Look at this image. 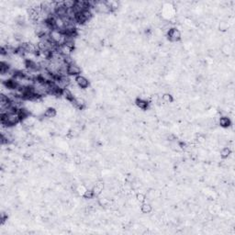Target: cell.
Here are the masks:
<instances>
[{"label": "cell", "instance_id": "6da1fadb", "mask_svg": "<svg viewBox=\"0 0 235 235\" xmlns=\"http://www.w3.org/2000/svg\"><path fill=\"white\" fill-rule=\"evenodd\" d=\"M166 36H167V39H169L170 42H176H176L180 41L181 39H182V34H181L180 30L178 29H176V28H172L168 31Z\"/></svg>", "mask_w": 235, "mask_h": 235}, {"label": "cell", "instance_id": "7a4b0ae2", "mask_svg": "<svg viewBox=\"0 0 235 235\" xmlns=\"http://www.w3.org/2000/svg\"><path fill=\"white\" fill-rule=\"evenodd\" d=\"M81 67L79 66L78 64H76V62L75 63H72V64H69L67 65V75L68 76H78L81 74Z\"/></svg>", "mask_w": 235, "mask_h": 235}, {"label": "cell", "instance_id": "3957f363", "mask_svg": "<svg viewBox=\"0 0 235 235\" xmlns=\"http://www.w3.org/2000/svg\"><path fill=\"white\" fill-rule=\"evenodd\" d=\"M75 80H76V83L78 85L79 88H81V89H86V88L89 87V80L86 78L85 76L80 75L78 76H76Z\"/></svg>", "mask_w": 235, "mask_h": 235}, {"label": "cell", "instance_id": "277c9868", "mask_svg": "<svg viewBox=\"0 0 235 235\" xmlns=\"http://www.w3.org/2000/svg\"><path fill=\"white\" fill-rule=\"evenodd\" d=\"M149 102L142 98H137L135 99V105L139 109L141 110H147L149 108Z\"/></svg>", "mask_w": 235, "mask_h": 235}, {"label": "cell", "instance_id": "5b68a950", "mask_svg": "<svg viewBox=\"0 0 235 235\" xmlns=\"http://www.w3.org/2000/svg\"><path fill=\"white\" fill-rule=\"evenodd\" d=\"M218 124H219L221 128L227 129V128H229V127L232 126V120H231L230 118L227 117V116H222V117H220L219 118Z\"/></svg>", "mask_w": 235, "mask_h": 235}, {"label": "cell", "instance_id": "8992f818", "mask_svg": "<svg viewBox=\"0 0 235 235\" xmlns=\"http://www.w3.org/2000/svg\"><path fill=\"white\" fill-rule=\"evenodd\" d=\"M73 103V105H75V107L76 108H78V109H83L85 107V105H86V101H85V99L84 98H76L74 99V101L72 102Z\"/></svg>", "mask_w": 235, "mask_h": 235}, {"label": "cell", "instance_id": "52a82bcc", "mask_svg": "<svg viewBox=\"0 0 235 235\" xmlns=\"http://www.w3.org/2000/svg\"><path fill=\"white\" fill-rule=\"evenodd\" d=\"M43 116L46 118H55L57 116V111H56V109L54 108L50 107V108L45 109Z\"/></svg>", "mask_w": 235, "mask_h": 235}, {"label": "cell", "instance_id": "ba28073f", "mask_svg": "<svg viewBox=\"0 0 235 235\" xmlns=\"http://www.w3.org/2000/svg\"><path fill=\"white\" fill-rule=\"evenodd\" d=\"M141 210L144 214H150L153 211V206L150 202H143L141 206Z\"/></svg>", "mask_w": 235, "mask_h": 235}, {"label": "cell", "instance_id": "9c48e42d", "mask_svg": "<svg viewBox=\"0 0 235 235\" xmlns=\"http://www.w3.org/2000/svg\"><path fill=\"white\" fill-rule=\"evenodd\" d=\"M232 154V149L228 146L226 147H223L220 151H219V155L222 159H227L229 158L230 155Z\"/></svg>", "mask_w": 235, "mask_h": 235}, {"label": "cell", "instance_id": "30bf717a", "mask_svg": "<svg viewBox=\"0 0 235 235\" xmlns=\"http://www.w3.org/2000/svg\"><path fill=\"white\" fill-rule=\"evenodd\" d=\"M161 99L165 104H170V103L174 102V97L170 93H164L161 97Z\"/></svg>", "mask_w": 235, "mask_h": 235}, {"label": "cell", "instance_id": "8fae6325", "mask_svg": "<svg viewBox=\"0 0 235 235\" xmlns=\"http://www.w3.org/2000/svg\"><path fill=\"white\" fill-rule=\"evenodd\" d=\"M83 196L85 199H92L96 196H95V194H94V192H93L92 189H85V192H84V194H83Z\"/></svg>", "mask_w": 235, "mask_h": 235}, {"label": "cell", "instance_id": "7c38bea8", "mask_svg": "<svg viewBox=\"0 0 235 235\" xmlns=\"http://www.w3.org/2000/svg\"><path fill=\"white\" fill-rule=\"evenodd\" d=\"M75 5H76V1H74V0H64L63 1V7L67 9L74 8Z\"/></svg>", "mask_w": 235, "mask_h": 235}, {"label": "cell", "instance_id": "4fadbf2b", "mask_svg": "<svg viewBox=\"0 0 235 235\" xmlns=\"http://www.w3.org/2000/svg\"><path fill=\"white\" fill-rule=\"evenodd\" d=\"M229 29V23L227 21H220L219 24V30L220 31H226Z\"/></svg>", "mask_w": 235, "mask_h": 235}, {"label": "cell", "instance_id": "5bb4252c", "mask_svg": "<svg viewBox=\"0 0 235 235\" xmlns=\"http://www.w3.org/2000/svg\"><path fill=\"white\" fill-rule=\"evenodd\" d=\"M145 199H146V195L143 194V193H141V192L138 193L137 195H136V200H137L138 202H140V203H143L145 201Z\"/></svg>", "mask_w": 235, "mask_h": 235}]
</instances>
